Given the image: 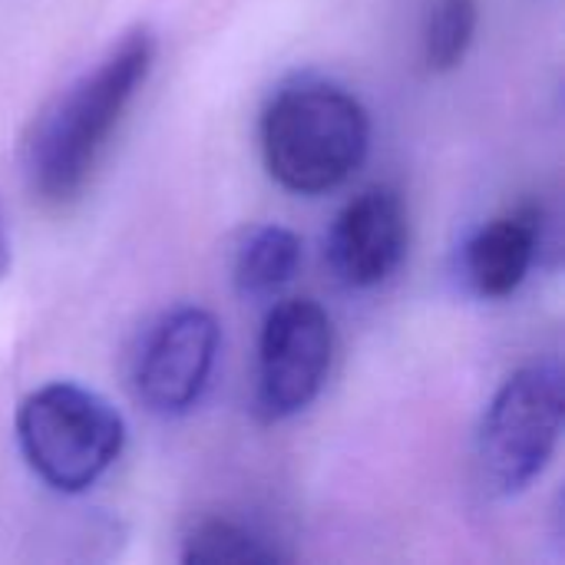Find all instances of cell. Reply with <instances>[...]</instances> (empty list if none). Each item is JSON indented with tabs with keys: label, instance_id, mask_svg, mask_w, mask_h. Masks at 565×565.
I'll list each match as a JSON object with an SVG mask.
<instances>
[{
	"label": "cell",
	"instance_id": "obj_6",
	"mask_svg": "<svg viewBox=\"0 0 565 565\" xmlns=\"http://www.w3.org/2000/svg\"><path fill=\"white\" fill-rule=\"evenodd\" d=\"M218 321L195 305L166 311L139 341L132 358L136 401L159 417L189 414L215 371L218 358Z\"/></svg>",
	"mask_w": 565,
	"mask_h": 565
},
{
	"label": "cell",
	"instance_id": "obj_5",
	"mask_svg": "<svg viewBox=\"0 0 565 565\" xmlns=\"http://www.w3.org/2000/svg\"><path fill=\"white\" fill-rule=\"evenodd\" d=\"M334 358V328L321 305L291 298L271 308L255 364V414L265 424L301 414L324 387Z\"/></svg>",
	"mask_w": 565,
	"mask_h": 565
},
{
	"label": "cell",
	"instance_id": "obj_11",
	"mask_svg": "<svg viewBox=\"0 0 565 565\" xmlns=\"http://www.w3.org/2000/svg\"><path fill=\"white\" fill-rule=\"evenodd\" d=\"M480 23L477 0H434L424 20V60L430 70L447 73L463 63Z\"/></svg>",
	"mask_w": 565,
	"mask_h": 565
},
{
	"label": "cell",
	"instance_id": "obj_7",
	"mask_svg": "<svg viewBox=\"0 0 565 565\" xmlns=\"http://www.w3.org/2000/svg\"><path fill=\"white\" fill-rule=\"evenodd\" d=\"M407 242L411 222L404 199L387 185H374L354 195L334 218L328 258L348 288H377L401 268Z\"/></svg>",
	"mask_w": 565,
	"mask_h": 565
},
{
	"label": "cell",
	"instance_id": "obj_1",
	"mask_svg": "<svg viewBox=\"0 0 565 565\" xmlns=\"http://www.w3.org/2000/svg\"><path fill=\"white\" fill-rule=\"evenodd\" d=\"M152 63L156 36L136 26L40 109L23 142V172L36 199L63 205L83 192Z\"/></svg>",
	"mask_w": 565,
	"mask_h": 565
},
{
	"label": "cell",
	"instance_id": "obj_8",
	"mask_svg": "<svg viewBox=\"0 0 565 565\" xmlns=\"http://www.w3.org/2000/svg\"><path fill=\"white\" fill-rule=\"evenodd\" d=\"M543 242V215L533 205L507 212L463 245V278L480 298H510L530 275Z\"/></svg>",
	"mask_w": 565,
	"mask_h": 565
},
{
	"label": "cell",
	"instance_id": "obj_12",
	"mask_svg": "<svg viewBox=\"0 0 565 565\" xmlns=\"http://www.w3.org/2000/svg\"><path fill=\"white\" fill-rule=\"evenodd\" d=\"M10 268V242H7V228H3V215H0V278Z\"/></svg>",
	"mask_w": 565,
	"mask_h": 565
},
{
	"label": "cell",
	"instance_id": "obj_10",
	"mask_svg": "<svg viewBox=\"0 0 565 565\" xmlns=\"http://www.w3.org/2000/svg\"><path fill=\"white\" fill-rule=\"evenodd\" d=\"M281 553L252 526L212 516L192 526L182 543V563H278Z\"/></svg>",
	"mask_w": 565,
	"mask_h": 565
},
{
	"label": "cell",
	"instance_id": "obj_3",
	"mask_svg": "<svg viewBox=\"0 0 565 565\" xmlns=\"http://www.w3.org/2000/svg\"><path fill=\"white\" fill-rule=\"evenodd\" d=\"M17 444L26 467L56 493L96 487L126 447L119 411L70 381L33 391L17 411Z\"/></svg>",
	"mask_w": 565,
	"mask_h": 565
},
{
	"label": "cell",
	"instance_id": "obj_9",
	"mask_svg": "<svg viewBox=\"0 0 565 565\" xmlns=\"http://www.w3.org/2000/svg\"><path fill=\"white\" fill-rule=\"evenodd\" d=\"M301 268V238L285 225H258L242 235L232 258L235 291L248 301L275 298Z\"/></svg>",
	"mask_w": 565,
	"mask_h": 565
},
{
	"label": "cell",
	"instance_id": "obj_2",
	"mask_svg": "<svg viewBox=\"0 0 565 565\" xmlns=\"http://www.w3.org/2000/svg\"><path fill=\"white\" fill-rule=\"evenodd\" d=\"M371 119L354 93L305 79L285 86L262 113V159L268 175L298 195L344 185L364 162Z\"/></svg>",
	"mask_w": 565,
	"mask_h": 565
},
{
	"label": "cell",
	"instance_id": "obj_4",
	"mask_svg": "<svg viewBox=\"0 0 565 565\" xmlns=\"http://www.w3.org/2000/svg\"><path fill=\"white\" fill-rule=\"evenodd\" d=\"M565 414L559 364L543 361L516 371L490 401L477 434L480 483L493 497L523 493L553 460Z\"/></svg>",
	"mask_w": 565,
	"mask_h": 565
}]
</instances>
